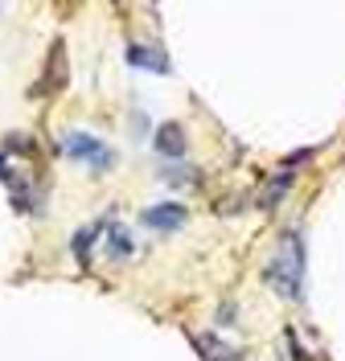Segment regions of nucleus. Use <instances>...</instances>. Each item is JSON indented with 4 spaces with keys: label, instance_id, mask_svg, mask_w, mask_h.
Masks as SVG:
<instances>
[{
    "label": "nucleus",
    "instance_id": "9",
    "mask_svg": "<svg viewBox=\"0 0 345 361\" xmlns=\"http://www.w3.org/2000/svg\"><path fill=\"white\" fill-rule=\"evenodd\" d=\"M0 180H13V169L4 164V157H0Z\"/></svg>",
    "mask_w": 345,
    "mask_h": 361
},
{
    "label": "nucleus",
    "instance_id": "4",
    "mask_svg": "<svg viewBox=\"0 0 345 361\" xmlns=\"http://www.w3.org/2000/svg\"><path fill=\"white\" fill-rule=\"evenodd\" d=\"M152 148H157L161 157H169V160L185 157V128L181 123H161V128H157V140H152Z\"/></svg>",
    "mask_w": 345,
    "mask_h": 361
},
{
    "label": "nucleus",
    "instance_id": "1",
    "mask_svg": "<svg viewBox=\"0 0 345 361\" xmlns=\"http://www.w3.org/2000/svg\"><path fill=\"white\" fill-rule=\"evenodd\" d=\"M263 279L276 288V295L284 300H300L304 295V234L300 230H288L279 250L272 255V263L263 271Z\"/></svg>",
    "mask_w": 345,
    "mask_h": 361
},
{
    "label": "nucleus",
    "instance_id": "6",
    "mask_svg": "<svg viewBox=\"0 0 345 361\" xmlns=\"http://www.w3.org/2000/svg\"><path fill=\"white\" fill-rule=\"evenodd\" d=\"M288 189H292V173H279L276 180H267V185H263V193H259V205H263V209L279 205V197H284Z\"/></svg>",
    "mask_w": 345,
    "mask_h": 361
},
{
    "label": "nucleus",
    "instance_id": "7",
    "mask_svg": "<svg viewBox=\"0 0 345 361\" xmlns=\"http://www.w3.org/2000/svg\"><path fill=\"white\" fill-rule=\"evenodd\" d=\"M107 243H111V259H128V255L136 250L123 226H107Z\"/></svg>",
    "mask_w": 345,
    "mask_h": 361
},
{
    "label": "nucleus",
    "instance_id": "5",
    "mask_svg": "<svg viewBox=\"0 0 345 361\" xmlns=\"http://www.w3.org/2000/svg\"><path fill=\"white\" fill-rule=\"evenodd\" d=\"M128 62L136 70H157V74H169V70H173L164 62L161 49H148V45H132V49H128Z\"/></svg>",
    "mask_w": 345,
    "mask_h": 361
},
{
    "label": "nucleus",
    "instance_id": "3",
    "mask_svg": "<svg viewBox=\"0 0 345 361\" xmlns=\"http://www.w3.org/2000/svg\"><path fill=\"white\" fill-rule=\"evenodd\" d=\"M140 222L148 226V230H161V234H169V230H177V226H185V205H177V202L148 205Z\"/></svg>",
    "mask_w": 345,
    "mask_h": 361
},
{
    "label": "nucleus",
    "instance_id": "8",
    "mask_svg": "<svg viewBox=\"0 0 345 361\" xmlns=\"http://www.w3.org/2000/svg\"><path fill=\"white\" fill-rule=\"evenodd\" d=\"M99 234H107V222H95L91 230H78V234H74V255H78V259H87V250L95 247V238H99Z\"/></svg>",
    "mask_w": 345,
    "mask_h": 361
},
{
    "label": "nucleus",
    "instance_id": "2",
    "mask_svg": "<svg viewBox=\"0 0 345 361\" xmlns=\"http://www.w3.org/2000/svg\"><path fill=\"white\" fill-rule=\"evenodd\" d=\"M62 148H66L70 160L91 164V169H99V173H107V169L115 164V152L103 144V140H95L91 132H70L66 140H62Z\"/></svg>",
    "mask_w": 345,
    "mask_h": 361
}]
</instances>
